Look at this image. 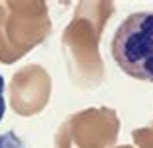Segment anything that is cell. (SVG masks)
Returning <instances> with one entry per match:
<instances>
[{"mask_svg": "<svg viewBox=\"0 0 153 148\" xmlns=\"http://www.w3.org/2000/svg\"><path fill=\"white\" fill-rule=\"evenodd\" d=\"M114 12L112 2H82L62 35V49L70 76L78 86L93 88L103 80L105 68L99 55V39L107 20Z\"/></svg>", "mask_w": 153, "mask_h": 148, "instance_id": "obj_1", "label": "cell"}, {"mask_svg": "<svg viewBox=\"0 0 153 148\" xmlns=\"http://www.w3.org/2000/svg\"><path fill=\"white\" fill-rule=\"evenodd\" d=\"M111 55L124 74L153 84V12H134L122 20L111 41Z\"/></svg>", "mask_w": 153, "mask_h": 148, "instance_id": "obj_2", "label": "cell"}, {"mask_svg": "<svg viewBox=\"0 0 153 148\" xmlns=\"http://www.w3.org/2000/svg\"><path fill=\"white\" fill-rule=\"evenodd\" d=\"M118 137V117L108 107L85 109L64 121L56 134V148H108Z\"/></svg>", "mask_w": 153, "mask_h": 148, "instance_id": "obj_3", "label": "cell"}, {"mask_svg": "<svg viewBox=\"0 0 153 148\" xmlns=\"http://www.w3.org/2000/svg\"><path fill=\"white\" fill-rule=\"evenodd\" d=\"M12 105L19 115H35L43 111L51 98V76L45 68L31 65L22 68L12 80Z\"/></svg>", "mask_w": 153, "mask_h": 148, "instance_id": "obj_4", "label": "cell"}, {"mask_svg": "<svg viewBox=\"0 0 153 148\" xmlns=\"http://www.w3.org/2000/svg\"><path fill=\"white\" fill-rule=\"evenodd\" d=\"M132 138L140 148H153V125L143 127V129H136L132 133Z\"/></svg>", "mask_w": 153, "mask_h": 148, "instance_id": "obj_5", "label": "cell"}, {"mask_svg": "<svg viewBox=\"0 0 153 148\" xmlns=\"http://www.w3.org/2000/svg\"><path fill=\"white\" fill-rule=\"evenodd\" d=\"M0 148H27V146L14 131H6L0 134Z\"/></svg>", "mask_w": 153, "mask_h": 148, "instance_id": "obj_6", "label": "cell"}, {"mask_svg": "<svg viewBox=\"0 0 153 148\" xmlns=\"http://www.w3.org/2000/svg\"><path fill=\"white\" fill-rule=\"evenodd\" d=\"M4 111H6V101H4V78L0 76V121L4 117Z\"/></svg>", "mask_w": 153, "mask_h": 148, "instance_id": "obj_7", "label": "cell"}, {"mask_svg": "<svg viewBox=\"0 0 153 148\" xmlns=\"http://www.w3.org/2000/svg\"><path fill=\"white\" fill-rule=\"evenodd\" d=\"M120 148H132V146H120Z\"/></svg>", "mask_w": 153, "mask_h": 148, "instance_id": "obj_8", "label": "cell"}]
</instances>
